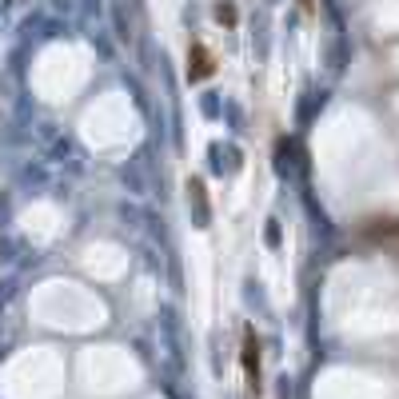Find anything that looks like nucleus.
Instances as JSON below:
<instances>
[{
	"mask_svg": "<svg viewBox=\"0 0 399 399\" xmlns=\"http://www.w3.org/2000/svg\"><path fill=\"white\" fill-rule=\"evenodd\" d=\"M244 372H248V387L256 391L259 387V339L252 328L244 331Z\"/></svg>",
	"mask_w": 399,
	"mask_h": 399,
	"instance_id": "1",
	"label": "nucleus"
},
{
	"mask_svg": "<svg viewBox=\"0 0 399 399\" xmlns=\"http://www.w3.org/2000/svg\"><path fill=\"white\" fill-rule=\"evenodd\" d=\"M211 72H216L211 52L204 44H192V52H188V76H192V80H208Z\"/></svg>",
	"mask_w": 399,
	"mask_h": 399,
	"instance_id": "2",
	"label": "nucleus"
},
{
	"mask_svg": "<svg viewBox=\"0 0 399 399\" xmlns=\"http://www.w3.org/2000/svg\"><path fill=\"white\" fill-rule=\"evenodd\" d=\"M216 16H220L224 24H235V8L228 4V0H220V4H216Z\"/></svg>",
	"mask_w": 399,
	"mask_h": 399,
	"instance_id": "3",
	"label": "nucleus"
}]
</instances>
